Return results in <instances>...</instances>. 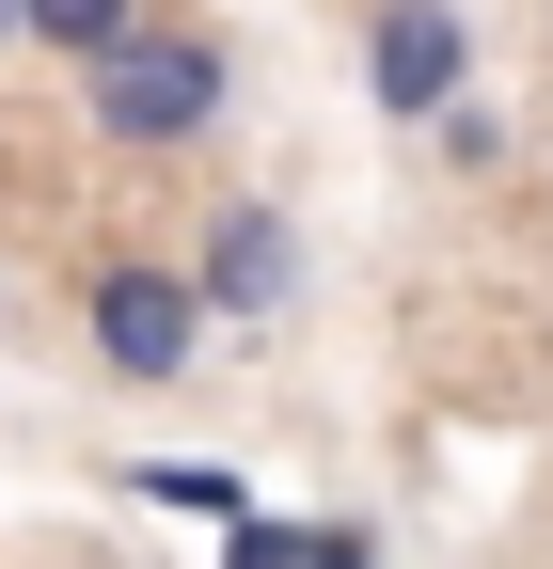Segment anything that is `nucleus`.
Wrapping results in <instances>:
<instances>
[{
	"label": "nucleus",
	"mask_w": 553,
	"mask_h": 569,
	"mask_svg": "<svg viewBox=\"0 0 553 569\" xmlns=\"http://www.w3.org/2000/svg\"><path fill=\"white\" fill-rule=\"evenodd\" d=\"M222 111H238V63H222V32H190V17H143V32H111L80 63V127L111 142V159H190Z\"/></svg>",
	"instance_id": "nucleus-1"
},
{
	"label": "nucleus",
	"mask_w": 553,
	"mask_h": 569,
	"mask_svg": "<svg viewBox=\"0 0 553 569\" xmlns=\"http://www.w3.org/2000/svg\"><path fill=\"white\" fill-rule=\"evenodd\" d=\"M205 284H190V253H111L95 284H80V348H95V380H127V396H159V380H190L205 365Z\"/></svg>",
	"instance_id": "nucleus-2"
},
{
	"label": "nucleus",
	"mask_w": 553,
	"mask_h": 569,
	"mask_svg": "<svg viewBox=\"0 0 553 569\" xmlns=\"http://www.w3.org/2000/svg\"><path fill=\"white\" fill-rule=\"evenodd\" d=\"M190 284H205V317H222V332H285V317H301V222H285L269 190L205 206V238H190Z\"/></svg>",
	"instance_id": "nucleus-3"
},
{
	"label": "nucleus",
	"mask_w": 553,
	"mask_h": 569,
	"mask_svg": "<svg viewBox=\"0 0 553 569\" xmlns=\"http://www.w3.org/2000/svg\"><path fill=\"white\" fill-rule=\"evenodd\" d=\"M364 96H380V127H443L474 96V17L459 0H380L364 17Z\"/></svg>",
	"instance_id": "nucleus-4"
},
{
	"label": "nucleus",
	"mask_w": 553,
	"mask_h": 569,
	"mask_svg": "<svg viewBox=\"0 0 553 569\" xmlns=\"http://www.w3.org/2000/svg\"><path fill=\"white\" fill-rule=\"evenodd\" d=\"M143 17H159V0H17V32H32V48H63V63H95L111 32H143Z\"/></svg>",
	"instance_id": "nucleus-5"
},
{
	"label": "nucleus",
	"mask_w": 553,
	"mask_h": 569,
	"mask_svg": "<svg viewBox=\"0 0 553 569\" xmlns=\"http://www.w3.org/2000/svg\"><path fill=\"white\" fill-rule=\"evenodd\" d=\"M428 142H443V174H506V159H522V127H506L491 96H459V111H443Z\"/></svg>",
	"instance_id": "nucleus-6"
},
{
	"label": "nucleus",
	"mask_w": 553,
	"mask_h": 569,
	"mask_svg": "<svg viewBox=\"0 0 553 569\" xmlns=\"http://www.w3.org/2000/svg\"><path fill=\"white\" fill-rule=\"evenodd\" d=\"M143 490H159V507H190V522H253V490H238L222 459H143Z\"/></svg>",
	"instance_id": "nucleus-7"
},
{
	"label": "nucleus",
	"mask_w": 553,
	"mask_h": 569,
	"mask_svg": "<svg viewBox=\"0 0 553 569\" xmlns=\"http://www.w3.org/2000/svg\"><path fill=\"white\" fill-rule=\"evenodd\" d=\"M222 569H316V522L253 507V522H222Z\"/></svg>",
	"instance_id": "nucleus-8"
},
{
	"label": "nucleus",
	"mask_w": 553,
	"mask_h": 569,
	"mask_svg": "<svg viewBox=\"0 0 553 569\" xmlns=\"http://www.w3.org/2000/svg\"><path fill=\"white\" fill-rule=\"evenodd\" d=\"M316 569H380V538L364 522H316Z\"/></svg>",
	"instance_id": "nucleus-9"
},
{
	"label": "nucleus",
	"mask_w": 553,
	"mask_h": 569,
	"mask_svg": "<svg viewBox=\"0 0 553 569\" xmlns=\"http://www.w3.org/2000/svg\"><path fill=\"white\" fill-rule=\"evenodd\" d=\"M0 48H17V0H0Z\"/></svg>",
	"instance_id": "nucleus-10"
}]
</instances>
